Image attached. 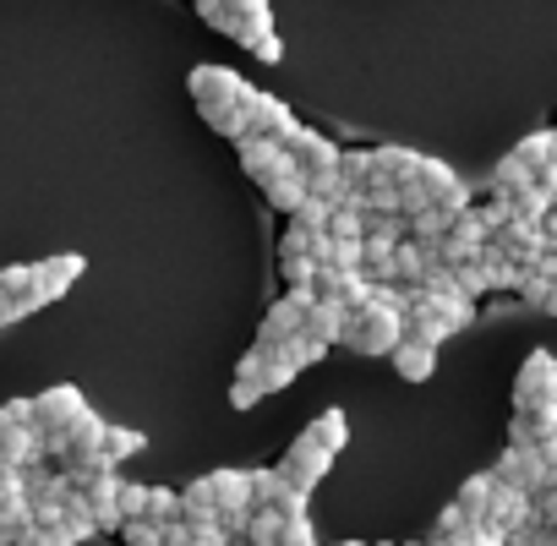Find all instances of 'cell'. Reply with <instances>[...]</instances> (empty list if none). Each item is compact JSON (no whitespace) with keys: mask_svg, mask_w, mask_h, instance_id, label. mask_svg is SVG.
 <instances>
[{"mask_svg":"<svg viewBox=\"0 0 557 546\" xmlns=\"http://www.w3.org/2000/svg\"><path fill=\"white\" fill-rule=\"evenodd\" d=\"M519 296L535 307V312H552L557 318V273L546 268V262H535V268H524V280H519Z\"/></svg>","mask_w":557,"mask_h":546,"instance_id":"15","label":"cell"},{"mask_svg":"<svg viewBox=\"0 0 557 546\" xmlns=\"http://www.w3.org/2000/svg\"><path fill=\"white\" fill-rule=\"evenodd\" d=\"M121 535H126V546H164V524H153V519H126Z\"/></svg>","mask_w":557,"mask_h":546,"instance_id":"20","label":"cell"},{"mask_svg":"<svg viewBox=\"0 0 557 546\" xmlns=\"http://www.w3.org/2000/svg\"><path fill=\"white\" fill-rule=\"evenodd\" d=\"M394 372H399L405 383H426V377L437 372V345L421 339V334H405L399 350H394Z\"/></svg>","mask_w":557,"mask_h":546,"instance_id":"11","label":"cell"},{"mask_svg":"<svg viewBox=\"0 0 557 546\" xmlns=\"http://www.w3.org/2000/svg\"><path fill=\"white\" fill-rule=\"evenodd\" d=\"M148 513V486L143 481H121V519H143Z\"/></svg>","mask_w":557,"mask_h":546,"instance_id":"21","label":"cell"},{"mask_svg":"<svg viewBox=\"0 0 557 546\" xmlns=\"http://www.w3.org/2000/svg\"><path fill=\"white\" fill-rule=\"evenodd\" d=\"M83 415H88V399H83L77 388H50V394H39V399H34V426L45 432V454H50Z\"/></svg>","mask_w":557,"mask_h":546,"instance_id":"4","label":"cell"},{"mask_svg":"<svg viewBox=\"0 0 557 546\" xmlns=\"http://www.w3.org/2000/svg\"><path fill=\"white\" fill-rule=\"evenodd\" d=\"M240 164H246V175L257 181V186H268L273 175H285L296 159H290V148L285 142H268V137H246L240 142Z\"/></svg>","mask_w":557,"mask_h":546,"instance_id":"9","label":"cell"},{"mask_svg":"<svg viewBox=\"0 0 557 546\" xmlns=\"http://www.w3.org/2000/svg\"><path fill=\"white\" fill-rule=\"evenodd\" d=\"M513 410L519 415H557V356L530 350L513 377Z\"/></svg>","mask_w":557,"mask_h":546,"instance_id":"3","label":"cell"},{"mask_svg":"<svg viewBox=\"0 0 557 546\" xmlns=\"http://www.w3.org/2000/svg\"><path fill=\"white\" fill-rule=\"evenodd\" d=\"M186 88H191L202 121H208L219 137H235V142L251 137V132H246V99H251L257 88H246L240 72H230V66H197V72L186 77Z\"/></svg>","mask_w":557,"mask_h":546,"instance_id":"1","label":"cell"},{"mask_svg":"<svg viewBox=\"0 0 557 546\" xmlns=\"http://www.w3.org/2000/svg\"><path fill=\"white\" fill-rule=\"evenodd\" d=\"M262 197H268V202H273L278 213H296V208H301V202H307L312 191H307V175H301V170L290 164L285 175H273V181L262 186Z\"/></svg>","mask_w":557,"mask_h":546,"instance_id":"16","label":"cell"},{"mask_svg":"<svg viewBox=\"0 0 557 546\" xmlns=\"http://www.w3.org/2000/svg\"><path fill=\"white\" fill-rule=\"evenodd\" d=\"M492 492H497V475H470L454 497V508L470 519V524H486V508H492Z\"/></svg>","mask_w":557,"mask_h":546,"instance_id":"17","label":"cell"},{"mask_svg":"<svg viewBox=\"0 0 557 546\" xmlns=\"http://www.w3.org/2000/svg\"><path fill=\"white\" fill-rule=\"evenodd\" d=\"M421 170L416 148H372V175L367 181H388V186H410Z\"/></svg>","mask_w":557,"mask_h":546,"instance_id":"12","label":"cell"},{"mask_svg":"<svg viewBox=\"0 0 557 546\" xmlns=\"http://www.w3.org/2000/svg\"><path fill=\"white\" fill-rule=\"evenodd\" d=\"M307 437H312L318 448H329V454H339V448H345V437H350V421H345V410H323V415H312V426H307Z\"/></svg>","mask_w":557,"mask_h":546,"instance_id":"18","label":"cell"},{"mask_svg":"<svg viewBox=\"0 0 557 546\" xmlns=\"http://www.w3.org/2000/svg\"><path fill=\"white\" fill-rule=\"evenodd\" d=\"M39 268V301H61L77 280H83V257H50V262H34Z\"/></svg>","mask_w":557,"mask_h":546,"instance_id":"14","label":"cell"},{"mask_svg":"<svg viewBox=\"0 0 557 546\" xmlns=\"http://www.w3.org/2000/svg\"><path fill=\"white\" fill-rule=\"evenodd\" d=\"M470 312H475V307L448 285V273H437L426 290H410V312H405V323H410V334L443 345L448 334H459V328L470 323Z\"/></svg>","mask_w":557,"mask_h":546,"instance_id":"2","label":"cell"},{"mask_svg":"<svg viewBox=\"0 0 557 546\" xmlns=\"http://www.w3.org/2000/svg\"><path fill=\"white\" fill-rule=\"evenodd\" d=\"M104 454H110V464H121V459H132V454H143V432H126V426H110V432H104Z\"/></svg>","mask_w":557,"mask_h":546,"instance_id":"19","label":"cell"},{"mask_svg":"<svg viewBox=\"0 0 557 546\" xmlns=\"http://www.w3.org/2000/svg\"><path fill=\"white\" fill-rule=\"evenodd\" d=\"M437 251H443V268H459V262H475L481 251H486V224H481V213H459L454 224H448V235L437 240Z\"/></svg>","mask_w":557,"mask_h":546,"instance_id":"8","label":"cell"},{"mask_svg":"<svg viewBox=\"0 0 557 546\" xmlns=\"http://www.w3.org/2000/svg\"><path fill=\"white\" fill-rule=\"evenodd\" d=\"M492 475H497L503 486H519V492H530V497H535V492H541V486H546L557 470H552V464H546L535 448H519V443H508V454L497 459V470H492Z\"/></svg>","mask_w":557,"mask_h":546,"instance_id":"6","label":"cell"},{"mask_svg":"<svg viewBox=\"0 0 557 546\" xmlns=\"http://www.w3.org/2000/svg\"><path fill=\"white\" fill-rule=\"evenodd\" d=\"M246 132L251 137H268V142H290L296 132V115L285 99H273V94H251L246 99Z\"/></svg>","mask_w":557,"mask_h":546,"instance_id":"7","label":"cell"},{"mask_svg":"<svg viewBox=\"0 0 557 546\" xmlns=\"http://www.w3.org/2000/svg\"><path fill=\"white\" fill-rule=\"evenodd\" d=\"M0 426H34V399H12V405H0Z\"/></svg>","mask_w":557,"mask_h":546,"instance_id":"22","label":"cell"},{"mask_svg":"<svg viewBox=\"0 0 557 546\" xmlns=\"http://www.w3.org/2000/svg\"><path fill=\"white\" fill-rule=\"evenodd\" d=\"M339 546H367V541H339Z\"/></svg>","mask_w":557,"mask_h":546,"instance_id":"23","label":"cell"},{"mask_svg":"<svg viewBox=\"0 0 557 546\" xmlns=\"http://www.w3.org/2000/svg\"><path fill=\"white\" fill-rule=\"evenodd\" d=\"M513 443L519 448H535L557 470V415H519L513 421Z\"/></svg>","mask_w":557,"mask_h":546,"instance_id":"13","label":"cell"},{"mask_svg":"<svg viewBox=\"0 0 557 546\" xmlns=\"http://www.w3.org/2000/svg\"><path fill=\"white\" fill-rule=\"evenodd\" d=\"M345 328H350V307L345 301H334V296H318L312 307H307V323H301V334L307 339H318L323 350L339 339L345 345Z\"/></svg>","mask_w":557,"mask_h":546,"instance_id":"10","label":"cell"},{"mask_svg":"<svg viewBox=\"0 0 557 546\" xmlns=\"http://www.w3.org/2000/svg\"><path fill=\"white\" fill-rule=\"evenodd\" d=\"M329 464H334V454L329 448H318L307 432L285 448V459H278L273 470H278V481H285V486H296V492H312L323 475H329Z\"/></svg>","mask_w":557,"mask_h":546,"instance_id":"5","label":"cell"}]
</instances>
